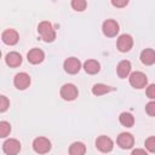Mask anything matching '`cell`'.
Listing matches in <instances>:
<instances>
[{
    "mask_svg": "<svg viewBox=\"0 0 155 155\" xmlns=\"http://www.w3.org/2000/svg\"><path fill=\"white\" fill-rule=\"evenodd\" d=\"M5 62L10 68H17L22 64V56L16 51L8 52L5 57Z\"/></svg>",
    "mask_w": 155,
    "mask_h": 155,
    "instance_id": "5bb4252c",
    "label": "cell"
},
{
    "mask_svg": "<svg viewBox=\"0 0 155 155\" xmlns=\"http://www.w3.org/2000/svg\"><path fill=\"white\" fill-rule=\"evenodd\" d=\"M140 62L144 65H153L155 63V51L153 48H145L140 52Z\"/></svg>",
    "mask_w": 155,
    "mask_h": 155,
    "instance_id": "9a60e30c",
    "label": "cell"
},
{
    "mask_svg": "<svg viewBox=\"0 0 155 155\" xmlns=\"http://www.w3.org/2000/svg\"><path fill=\"white\" fill-rule=\"evenodd\" d=\"M33 149L38 154H46L51 150V142L46 137H38L33 140Z\"/></svg>",
    "mask_w": 155,
    "mask_h": 155,
    "instance_id": "277c9868",
    "label": "cell"
},
{
    "mask_svg": "<svg viewBox=\"0 0 155 155\" xmlns=\"http://www.w3.org/2000/svg\"><path fill=\"white\" fill-rule=\"evenodd\" d=\"M84 70L90 74V75H94L97 73H99L101 70V64L99 62H97L96 59H87L84 63Z\"/></svg>",
    "mask_w": 155,
    "mask_h": 155,
    "instance_id": "e0dca14e",
    "label": "cell"
},
{
    "mask_svg": "<svg viewBox=\"0 0 155 155\" xmlns=\"http://www.w3.org/2000/svg\"><path fill=\"white\" fill-rule=\"evenodd\" d=\"M128 81H130V85L134 88H144L148 84V78L144 73L142 71H133L128 76Z\"/></svg>",
    "mask_w": 155,
    "mask_h": 155,
    "instance_id": "7a4b0ae2",
    "label": "cell"
},
{
    "mask_svg": "<svg viewBox=\"0 0 155 155\" xmlns=\"http://www.w3.org/2000/svg\"><path fill=\"white\" fill-rule=\"evenodd\" d=\"M145 111L148 113L149 116H155V102L151 101L145 105Z\"/></svg>",
    "mask_w": 155,
    "mask_h": 155,
    "instance_id": "d4e9b609",
    "label": "cell"
},
{
    "mask_svg": "<svg viewBox=\"0 0 155 155\" xmlns=\"http://www.w3.org/2000/svg\"><path fill=\"white\" fill-rule=\"evenodd\" d=\"M128 4L127 0H111V5L115 6V7H125L126 5Z\"/></svg>",
    "mask_w": 155,
    "mask_h": 155,
    "instance_id": "4316f807",
    "label": "cell"
},
{
    "mask_svg": "<svg viewBox=\"0 0 155 155\" xmlns=\"http://www.w3.org/2000/svg\"><path fill=\"white\" fill-rule=\"evenodd\" d=\"M102 31L108 38H114L119 33V24L114 19H107L102 24Z\"/></svg>",
    "mask_w": 155,
    "mask_h": 155,
    "instance_id": "52a82bcc",
    "label": "cell"
},
{
    "mask_svg": "<svg viewBox=\"0 0 155 155\" xmlns=\"http://www.w3.org/2000/svg\"><path fill=\"white\" fill-rule=\"evenodd\" d=\"M63 68H64L65 73L74 75V74H78L80 71V69H81V62L76 57H69V58H67L64 61Z\"/></svg>",
    "mask_w": 155,
    "mask_h": 155,
    "instance_id": "ba28073f",
    "label": "cell"
},
{
    "mask_svg": "<svg viewBox=\"0 0 155 155\" xmlns=\"http://www.w3.org/2000/svg\"><path fill=\"white\" fill-rule=\"evenodd\" d=\"M115 90H116L115 87H111V86H108L104 84H96L92 87V93L94 96H103V94H107V93L113 92Z\"/></svg>",
    "mask_w": 155,
    "mask_h": 155,
    "instance_id": "ac0fdd59",
    "label": "cell"
},
{
    "mask_svg": "<svg viewBox=\"0 0 155 155\" xmlns=\"http://www.w3.org/2000/svg\"><path fill=\"white\" fill-rule=\"evenodd\" d=\"M11 132V125L7 121H0V138H6Z\"/></svg>",
    "mask_w": 155,
    "mask_h": 155,
    "instance_id": "44dd1931",
    "label": "cell"
},
{
    "mask_svg": "<svg viewBox=\"0 0 155 155\" xmlns=\"http://www.w3.org/2000/svg\"><path fill=\"white\" fill-rule=\"evenodd\" d=\"M27 59L29 63L31 64H40L44 59H45V53L40 48H31L28 53H27Z\"/></svg>",
    "mask_w": 155,
    "mask_h": 155,
    "instance_id": "4fadbf2b",
    "label": "cell"
},
{
    "mask_svg": "<svg viewBox=\"0 0 155 155\" xmlns=\"http://www.w3.org/2000/svg\"><path fill=\"white\" fill-rule=\"evenodd\" d=\"M1 40H2L4 44H6L8 46H13L18 42L19 35L15 29H6L1 34Z\"/></svg>",
    "mask_w": 155,
    "mask_h": 155,
    "instance_id": "7c38bea8",
    "label": "cell"
},
{
    "mask_svg": "<svg viewBox=\"0 0 155 155\" xmlns=\"http://www.w3.org/2000/svg\"><path fill=\"white\" fill-rule=\"evenodd\" d=\"M148 98L150 99H154L155 98V85L154 84H150L148 87H147V91H145Z\"/></svg>",
    "mask_w": 155,
    "mask_h": 155,
    "instance_id": "484cf974",
    "label": "cell"
},
{
    "mask_svg": "<svg viewBox=\"0 0 155 155\" xmlns=\"http://www.w3.org/2000/svg\"><path fill=\"white\" fill-rule=\"evenodd\" d=\"M0 58H1V51H0Z\"/></svg>",
    "mask_w": 155,
    "mask_h": 155,
    "instance_id": "f1b7e54d",
    "label": "cell"
},
{
    "mask_svg": "<svg viewBox=\"0 0 155 155\" xmlns=\"http://www.w3.org/2000/svg\"><path fill=\"white\" fill-rule=\"evenodd\" d=\"M116 46H117V50L120 52H128L132 46H133V39L130 34H122L119 36L117 39V42H116Z\"/></svg>",
    "mask_w": 155,
    "mask_h": 155,
    "instance_id": "9c48e42d",
    "label": "cell"
},
{
    "mask_svg": "<svg viewBox=\"0 0 155 155\" xmlns=\"http://www.w3.org/2000/svg\"><path fill=\"white\" fill-rule=\"evenodd\" d=\"M131 155H148V153L144 150V149H140V148H137V149H133Z\"/></svg>",
    "mask_w": 155,
    "mask_h": 155,
    "instance_id": "83f0119b",
    "label": "cell"
},
{
    "mask_svg": "<svg viewBox=\"0 0 155 155\" xmlns=\"http://www.w3.org/2000/svg\"><path fill=\"white\" fill-rule=\"evenodd\" d=\"M96 148L101 153H110L114 148V142L108 136H99L96 139Z\"/></svg>",
    "mask_w": 155,
    "mask_h": 155,
    "instance_id": "8992f818",
    "label": "cell"
},
{
    "mask_svg": "<svg viewBox=\"0 0 155 155\" xmlns=\"http://www.w3.org/2000/svg\"><path fill=\"white\" fill-rule=\"evenodd\" d=\"M13 85L17 90H25L29 87L30 85V76L27 74V73H18L15 75V79H13Z\"/></svg>",
    "mask_w": 155,
    "mask_h": 155,
    "instance_id": "30bf717a",
    "label": "cell"
},
{
    "mask_svg": "<svg viewBox=\"0 0 155 155\" xmlns=\"http://www.w3.org/2000/svg\"><path fill=\"white\" fill-rule=\"evenodd\" d=\"M10 107V101L6 96L0 94V113H5Z\"/></svg>",
    "mask_w": 155,
    "mask_h": 155,
    "instance_id": "603a6c76",
    "label": "cell"
},
{
    "mask_svg": "<svg viewBox=\"0 0 155 155\" xmlns=\"http://www.w3.org/2000/svg\"><path fill=\"white\" fill-rule=\"evenodd\" d=\"M116 71H117L119 78L126 79L130 75V73H131V62L130 61H126V59L119 62V64L116 67Z\"/></svg>",
    "mask_w": 155,
    "mask_h": 155,
    "instance_id": "2e32d148",
    "label": "cell"
},
{
    "mask_svg": "<svg viewBox=\"0 0 155 155\" xmlns=\"http://www.w3.org/2000/svg\"><path fill=\"white\" fill-rule=\"evenodd\" d=\"M38 33L45 42H52L56 39V30L51 22L42 21L38 25Z\"/></svg>",
    "mask_w": 155,
    "mask_h": 155,
    "instance_id": "6da1fadb",
    "label": "cell"
},
{
    "mask_svg": "<svg viewBox=\"0 0 155 155\" xmlns=\"http://www.w3.org/2000/svg\"><path fill=\"white\" fill-rule=\"evenodd\" d=\"M116 143L121 149H131L134 144V137L128 132H122L117 136Z\"/></svg>",
    "mask_w": 155,
    "mask_h": 155,
    "instance_id": "8fae6325",
    "label": "cell"
},
{
    "mask_svg": "<svg viewBox=\"0 0 155 155\" xmlns=\"http://www.w3.org/2000/svg\"><path fill=\"white\" fill-rule=\"evenodd\" d=\"M145 148L150 153L155 151V138L154 137H149L148 139H145Z\"/></svg>",
    "mask_w": 155,
    "mask_h": 155,
    "instance_id": "cb8c5ba5",
    "label": "cell"
},
{
    "mask_svg": "<svg viewBox=\"0 0 155 155\" xmlns=\"http://www.w3.org/2000/svg\"><path fill=\"white\" fill-rule=\"evenodd\" d=\"M86 145L82 142H74L69 147V155H85Z\"/></svg>",
    "mask_w": 155,
    "mask_h": 155,
    "instance_id": "d6986e66",
    "label": "cell"
},
{
    "mask_svg": "<svg viewBox=\"0 0 155 155\" xmlns=\"http://www.w3.org/2000/svg\"><path fill=\"white\" fill-rule=\"evenodd\" d=\"M59 94L64 101H69L70 102V101H74V99L78 98L79 91H78V87L74 84H64L61 87Z\"/></svg>",
    "mask_w": 155,
    "mask_h": 155,
    "instance_id": "3957f363",
    "label": "cell"
},
{
    "mask_svg": "<svg viewBox=\"0 0 155 155\" xmlns=\"http://www.w3.org/2000/svg\"><path fill=\"white\" fill-rule=\"evenodd\" d=\"M2 151L6 155H17L21 151V143L15 138H8L2 144Z\"/></svg>",
    "mask_w": 155,
    "mask_h": 155,
    "instance_id": "5b68a950",
    "label": "cell"
},
{
    "mask_svg": "<svg viewBox=\"0 0 155 155\" xmlns=\"http://www.w3.org/2000/svg\"><path fill=\"white\" fill-rule=\"evenodd\" d=\"M119 121H120V124H121L124 127H132L133 124H134V116H133L131 113L124 111V113L120 114Z\"/></svg>",
    "mask_w": 155,
    "mask_h": 155,
    "instance_id": "ffe728a7",
    "label": "cell"
},
{
    "mask_svg": "<svg viewBox=\"0 0 155 155\" xmlns=\"http://www.w3.org/2000/svg\"><path fill=\"white\" fill-rule=\"evenodd\" d=\"M86 6H87V2L85 0H73L71 1V7L75 11L81 12V11H84L86 8Z\"/></svg>",
    "mask_w": 155,
    "mask_h": 155,
    "instance_id": "7402d4cb",
    "label": "cell"
}]
</instances>
